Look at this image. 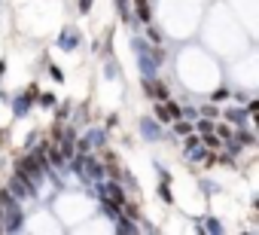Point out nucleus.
I'll use <instances>...</instances> for the list:
<instances>
[{"label":"nucleus","mask_w":259,"mask_h":235,"mask_svg":"<svg viewBox=\"0 0 259 235\" xmlns=\"http://www.w3.org/2000/svg\"><path fill=\"white\" fill-rule=\"evenodd\" d=\"M132 46H135V52H138V58H141L144 73H147V76H153V73L159 70V64H162V58H165V52H162V49H156V46H150V43H144V40H135Z\"/></svg>","instance_id":"obj_1"},{"label":"nucleus","mask_w":259,"mask_h":235,"mask_svg":"<svg viewBox=\"0 0 259 235\" xmlns=\"http://www.w3.org/2000/svg\"><path fill=\"white\" fill-rule=\"evenodd\" d=\"M25 226V214L19 205H10L7 208V220H0V229H7V232H19Z\"/></svg>","instance_id":"obj_2"},{"label":"nucleus","mask_w":259,"mask_h":235,"mask_svg":"<svg viewBox=\"0 0 259 235\" xmlns=\"http://www.w3.org/2000/svg\"><path fill=\"white\" fill-rule=\"evenodd\" d=\"M37 101V89H31V92H25V95H19L16 101H13V110H16V116H25L28 110H31V104Z\"/></svg>","instance_id":"obj_3"},{"label":"nucleus","mask_w":259,"mask_h":235,"mask_svg":"<svg viewBox=\"0 0 259 235\" xmlns=\"http://www.w3.org/2000/svg\"><path fill=\"white\" fill-rule=\"evenodd\" d=\"M58 46H61V49H76V46H79V31H76V28H64L61 37H58Z\"/></svg>","instance_id":"obj_4"},{"label":"nucleus","mask_w":259,"mask_h":235,"mask_svg":"<svg viewBox=\"0 0 259 235\" xmlns=\"http://www.w3.org/2000/svg\"><path fill=\"white\" fill-rule=\"evenodd\" d=\"M147 92H150V98H156V101L171 98V95H168V86H165V83H156L153 76H147Z\"/></svg>","instance_id":"obj_5"},{"label":"nucleus","mask_w":259,"mask_h":235,"mask_svg":"<svg viewBox=\"0 0 259 235\" xmlns=\"http://www.w3.org/2000/svg\"><path fill=\"white\" fill-rule=\"evenodd\" d=\"M162 123H156V120H144L141 123V132H144V138H150V141H156V138H162V129H159Z\"/></svg>","instance_id":"obj_6"},{"label":"nucleus","mask_w":259,"mask_h":235,"mask_svg":"<svg viewBox=\"0 0 259 235\" xmlns=\"http://www.w3.org/2000/svg\"><path fill=\"white\" fill-rule=\"evenodd\" d=\"M226 120H229V123H235V126H241V123L247 120V110H241V107H232V110H226Z\"/></svg>","instance_id":"obj_7"},{"label":"nucleus","mask_w":259,"mask_h":235,"mask_svg":"<svg viewBox=\"0 0 259 235\" xmlns=\"http://www.w3.org/2000/svg\"><path fill=\"white\" fill-rule=\"evenodd\" d=\"M116 232H138V226H135V220H128V217H116Z\"/></svg>","instance_id":"obj_8"},{"label":"nucleus","mask_w":259,"mask_h":235,"mask_svg":"<svg viewBox=\"0 0 259 235\" xmlns=\"http://www.w3.org/2000/svg\"><path fill=\"white\" fill-rule=\"evenodd\" d=\"M153 120H156V123H171V116H168V110H165L162 101L156 104V116H153Z\"/></svg>","instance_id":"obj_9"},{"label":"nucleus","mask_w":259,"mask_h":235,"mask_svg":"<svg viewBox=\"0 0 259 235\" xmlns=\"http://www.w3.org/2000/svg\"><path fill=\"white\" fill-rule=\"evenodd\" d=\"M201 144H204V147H210V150H217V147H220V135H213V132H204Z\"/></svg>","instance_id":"obj_10"},{"label":"nucleus","mask_w":259,"mask_h":235,"mask_svg":"<svg viewBox=\"0 0 259 235\" xmlns=\"http://www.w3.org/2000/svg\"><path fill=\"white\" fill-rule=\"evenodd\" d=\"M138 16H141V22H150V7H147V0H138Z\"/></svg>","instance_id":"obj_11"},{"label":"nucleus","mask_w":259,"mask_h":235,"mask_svg":"<svg viewBox=\"0 0 259 235\" xmlns=\"http://www.w3.org/2000/svg\"><path fill=\"white\" fill-rule=\"evenodd\" d=\"M37 98H40V104H43V107H55V95H52V92H40Z\"/></svg>","instance_id":"obj_12"},{"label":"nucleus","mask_w":259,"mask_h":235,"mask_svg":"<svg viewBox=\"0 0 259 235\" xmlns=\"http://www.w3.org/2000/svg\"><path fill=\"white\" fill-rule=\"evenodd\" d=\"M174 132H177V135H183V138H186V135H189V132H192V126H189V123H180V120H174Z\"/></svg>","instance_id":"obj_13"},{"label":"nucleus","mask_w":259,"mask_h":235,"mask_svg":"<svg viewBox=\"0 0 259 235\" xmlns=\"http://www.w3.org/2000/svg\"><path fill=\"white\" fill-rule=\"evenodd\" d=\"M204 156H207V150H204V147H201V144H198V147H192V150H189V159H192V162H198V159H204Z\"/></svg>","instance_id":"obj_14"},{"label":"nucleus","mask_w":259,"mask_h":235,"mask_svg":"<svg viewBox=\"0 0 259 235\" xmlns=\"http://www.w3.org/2000/svg\"><path fill=\"white\" fill-rule=\"evenodd\" d=\"M159 195H162V199H165L168 205L174 202V195H171V189H168V180H162V183H159Z\"/></svg>","instance_id":"obj_15"},{"label":"nucleus","mask_w":259,"mask_h":235,"mask_svg":"<svg viewBox=\"0 0 259 235\" xmlns=\"http://www.w3.org/2000/svg\"><path fill=\"white\" fill-rule=\"evenodd\" d=\"M204 229H207V232H217V235L223 232V226H220V220H213V217H207V220H204Z\"/></svg>","instance_id":"obj_16"},{"label":"nucleus","mask_w":259,"mask_h":235,"mask_svg":"<svg viewBox=\"0 0 259 235\" xmlns=\"http://www.w3.org/2000/svg\"><path fill=\"white\" fill-rule=\"evenodd\" d=\"M58 153H61V159H73V144H70V141H64Z\"/></svg>","instance_id":"obj_17"},{"label":"nucleus","mask_w":259,"mask_h":235,"mask_svg":"<svg viewBox=\"0 0 259 235\" xmlns=\"http://www.w3.org/2000/svg\"><path fill=\"white\" fill-rule=\"evenodd\" d=\"M235 141H241V144L253 147V135H250V132H238V135H235Z\"/></svg>","instance_id":"obj_18"},{"label":"nucleus","mask_w":259,"mask_h":235,"mask_svg":"<svg viewBox=\"0 0 259 235\" xmlns=\"http://www.w3.org/2000/svg\"><path fill=\"white\" fill-rule=\"evenodd\" d=\"M116 7H119V13H122L125 19H132V13H128V0H116Z\"/></svg>","instance_id":"obj_19"},{"label":"nucleus","mask_w":259,"mask_h":235,"mask_svg":"<svg viewBox=\"0 0 259 235\" xmlns=\"http://www.w3.org/2000/svg\"><path fill=\"white\" fill-rule=\"evenodd\" d=\"M210 98H213V101H226V98H229V89H217Z\"/></svg>","instance_id":"obj_20"},{"label":"nucleus","mask_w":259,"mask_h":235,"mask_svg":"<svg viewBox=\"0 0 259 235\" xmlns=\"http://www.w3.org/2000/svg\"><path fill=\"white\" fill-rule=\"evenodd\" d=\"M201 144V138H195V135H186V150H192V147H198Z\"/></svg>","instance_id":"obj_21"},{"label":"nucleus","mask_w":259,"mask_h":235,"mask_svg":"<svg viewBox=\"0 0 259 235\" xmlns=\"http://www.w3.org/2000/svg\"><path fill=\"white\" fill-rule=\"evenodd\" d=\"M180 116H186V120H195L198 110H195V107H186V110H180Z\"/></svg>","instance_id":"obj_22"},{"label":"nucleus","mask_w":259,"mask_h":235,"mask_svg":"<svg viewBox=\"0 0 259 235\" xmlns=\"http://www.w3.org/2000/svg\"><path fill=\"white\" fill-rule=\"evenodd\" d=\"M195 129L204 135V132H210V123H207V120H198V123H195Z\"/></svg>","instance_id":"obj_23"},{"label":"nucleus","mask_w":259,"mask_h":235,"mask_svg":"<svg viewBox=\"0 0 259 235\" xmlns=\"http://www.w3.org/2000/svg\"><path fill=\"white\" fill-rule=\"evenodd\" d=\"M107 174H110V177H113V180H119V177H122V171H119V168H116V165H110V168H107Z\"/></svg>","instance_id":"obj_24"},{"label":"nucleus","mask_w":259,"mask_h":235,"mask_svg":"<svg viewBox=\"0 0 259 235\" xmlns=\"http://www.w3.org/2000/svg\"><path fill=\"white\" fill-rule=\"evenodd\" d=\"M150 40H153V43H162V34H159L156 28H150Z\"/></svg>","instance_id":"obj_25"},{"label":"nucleus","mask_w":259,"mask_h":235,"mask_svg":"<svg viewBox=\"0 0 259 235\" xmlns=\"http://www.w3.org/2000/svg\"><path fill=\"white\" fill-rule=\"evenodd\" d=\"M92 10V0H79V13H89Z\"/></svg>","instance_id":"obj_26"},{"label":"nucleus","mask_w":259,"mask_h":235,"mask_svg":"<svg viewBox=\"0 0 259 235\" xmlns=\"http://www.w3.org/2000/svg\"><path fill=\"white\" fill-rule=\"evenodd\" d=\"M49 70H52V80H58V83H61V80H64V73H61V70H58V67H49Z\"/></svg>","instance_id":"obj_27"},{"label":"nucleus","mask_w":259,"mask_h":235,"mask_svg":"<svg viewBox=\"0 0 259 235\" xmlns=\"http://www.w3.org/2000/svg\"><path fill=\"white\" fill-rule=\"evenodd\" d=\"M4 70H7V64H4V61H0V76H4Z\"/></svg>","instance_id":"obj_28"},{"label":"nucleus","mask_w":259,"mask_h":235,"mask_svg":"<svg viewBox=\"0 0 259 235\" xmlns=\"http://www.w3.org/2000/svg\"><path fill=\"white\" fill-rule=\"evenodd\" d=\"M0 220H4V205H0Z\"/></svg>","instance_id":"obj_29"}]
</instances>
